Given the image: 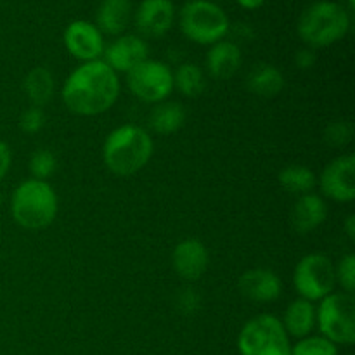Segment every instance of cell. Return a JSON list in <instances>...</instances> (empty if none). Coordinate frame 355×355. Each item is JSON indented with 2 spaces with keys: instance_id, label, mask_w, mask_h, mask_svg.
<instances>
[{
  "instance_id": "cell-1",
  "label": "cell",
  "mask_w": 355,
  "mask_h": 355,
  "mask_svg": "<svg viewBox=\"0 0 355 355\" xmlns=\"http://www.w3.org/2000/svg\"><path fill=\"white\" fill-rule=\"evenodd\" d=\"M120 78L103 59L82 62L62 85L64 106L78 116H97L114 106L120 96Z\"/></svg>"
},
{
  "instance_id": "cell-2",
  "label": "cell",
  "mask_w": 355,
  "mask_h": 355,
  "mask_svg": "<svg viewBox=\"0 0 355 355\" xmlns=\"http://www.w3.org/2000/svg\"><path fill=\"white\" fill-rule=\"evenodd\" d=\"M155 153V142L148 130L137 125H121L106 137L103 146L104 165L120 177L141 172Z\"/></svg>"
},
{
  "instance_id": "cell-3",
  "label": "cell",
  "mask_w": 355,
  "mask_h": 355,
  "mask_svg": "<svg viewBox=\"0 0 355 355\" xmlns=\"http://www.w3.org/2000/svg\"><path fill=\"white\" fill-rule=\"evenodd\" d=\"M349 30V10L333 0H318L305 7L297 24L298 37L311 49L329 47L342 40Z\"/></svg>"
},
{
  "instance_id": "cell-4",
  "label": "cell",
  "mask_w": 355,
  "mask_h": 355,
  "mask_svg": "<svg viewBox=\"0 0 355 355\" xmlns=\"http://www.w3.org/2000/svg\"><path fill=\"white\" fill-rule=\"evenodd\" d=\"M58 194L47 180H24L10 198L12 218L17 225L30 231L49 227L58 215Z\"/></svg>"
},
{
  "instance_id": "cell-5",
  "label": "cell",
  "mask_w": 355,
  "mask_h": 355,
  "mask_svg": "<svg viewBox=\"0 0 355 355\" xmlns=\"http://www.w3.org/2000/svg\"><path fill=\"white\" fill-rule=\"evenodd\" d=\"M180 31L187 40L200 45H214L229 33V17L214 0H187L179 14Z\"/></svg>"
},
{
  "instance_id": "cell-6",
  "label": "cell",
  "mask_w": 355,
  "mask_h": 355,
  "mask_svg": "<svg viewBox=\"0 0 355 355\" xmlns=\"http://www.w3.org/2000/svg\"><path fill=\"white\" fill-rule=\"evenodd\" d=\"M238 350L241 355H291L290 335L276 315H255L239 331Z\"/></svg>"
},
{
  "instance_id": "cell-7",
  "label": "cell",
  "mask_w": 355,
  "mask_h": 355,
  "mask_svg": "<svg viewBox=\"0 0 355 355\" xmlns=\"http://www.w3.org/2000/svg\"><path fill=\"white\" fill-rule=\"evenodd\" d=\"M315 326L324 338L335 345H352L355 342V300L345 291H333L319 300L315 307Z\"/></svg>"
},
{
  "instance_id": "cell-8",
  "label": "cell",
  "mask_w": 355,
  "mask_h": 355,
  "mask_svg": "<svg viewBox=\"0 0 355 355\" xmlns=\"http://www.w3.org/2000/svg\"><path fill=\"white\" fill-rule=\"evenodd\" d=\"M293 286L300 298L312 304L328 297L336 286L333 260L322 253L305 255L293 270Z\"/></svg>"
},
{
  "instance_id": "cell-9",
  "label": "cell",
  "mask_w": 355,
  "mask_h": 355,
  "mask_svg": "<svg viewBox=\"0 0 355 355\" xmlns=\"http://www.w3.org/2000/svg\"><path fill=\"white\" fill-rule=\"evenodd\" d=\"M127 85L137 99L158 104L173 92V71L168 64L155 59H146L127 73Z\"/></svg>"
},
{
  "instance_id": "cell-10",
  "label": "cell",
  "mask_w": 355,
  "mask_h": 355,
  "mask_svg": "<svg viewBox=\"0 0 355 355\" xmlns=\"http://www.w3.org/2000/svg\"><path fill=\"white\" fill-rule=\"evenodd\" d=\"M322 194L336 203L355 200V156L342 155L329 162L319 177Z\"/></svg>"
},
{
  "instance_id": "cell-11",
  "label": "cell",
  "mask_w": 355,
  "mask_h": 355,
  "mask_svg": "<svg viewBox=\"0 0 355 355\" xmlns=\"http://www.w3.org/2000/svg\"><path fill=\"white\" fill-rule=\"evenodd\" d=\"M64 47L82 62L97 61L104 54V35L89 21H73L64 30Z\"/></svg>"
},
{
  "instance_id": "cell-12",
  "label": "cell",
  "mask_w": 355,
  "mask_h": 355,
  "mask_svg": "<svg viewBox=\"0 0 355 355\" xmlns=\"http://www.w3.org/2000/svg\"><path fill=\"white\" fill-rule=\"evenodd\" d=\"M103 61L116 73H128L149 59V47L137 35H121L113 44L104 47Z\"/></svg>"
},
{
  "instance_id": "cell-13",
  "label": "cell",
  "mask_w": 355,
  "mask_h": 355,
  "mask_svg": "<svg viewBox=\"0 0 355 355\" xmlns=\"http://www.w3.org/2000/svg\"><path fill=\"white\" fill-rule=\"evenodd\" d=\"M175 21L172 0H142L135 10V26L144 37L159 38L168 33Z\"/></svg>"
},
{
  "instance_id": "cell-14",
  "label": "cell",
  "mask_w": 355,
  "mask_h": 355,
  "mask_svg": "<svg viewBox=\"0 0 355 355\" xmlns=\"http://www.w3.org/2000/svg\"><path fill=\"white\" fill-rule=\"evenodd\" d=\"M210 255L200 239H184L173 248L172 266L186 281H198L208 269Z\"/></svg>"
},
{
  "instance_id": "cell-15",
  "label": "cell",
  "mask_w": 355,
  "mask_h": 355,
  "mask_svg": "<svg viewBox=\"0 0 355 355\" xmlns=\"http://www.w3.org/2000/svg\"><path fill=\"white\" fill-rule=\"evenodd\" d=\"M239 291L243 297L255 304H270L276 302L283 293V283L279 276L269 269L246 270L239 277Z\"/></svg>"
},
{
  "instance_id": "cell-16",
  "label": "cell",
  "mask_w": 355,
  "mask_h": 355,
  "mask_svg": "<svg viewBox=\"0 0 355 355\" xmlns=\"http://www.w3.org/2000/svg\"><path fill=\"white\" fill-rule=\"evenodd\" d=\"M328 217V207L326 201L319 194L309 193L298 196L291 208L290 220L298 234H309L324 224Z\"/></svg>"
},
{
  "instance_id": "cell-17",
  "label": "cell",
  "mask_w": 355,
  "mask_h": 355,
  "mask_svg": "<svg viewBox=\"0 0 355 355\" xmlns=\"http://www.w3.org/2000/svg\"><path fill=\"white\" fill-rule=\"evenodd\" d=\"M243 54L238 44L231 40H220L210 45L207 54V69L211 78L229 80L241 68Z\"/></svg>"
},
{
  "instance_id": "cell-18",
  "label": "cell",
  "mask_w": 355,
  "mask_h": 355,
  "mask_svg": "<svg viewBox=\"0 0 355 355\" xmlns=\"http://www.w3.org/2000/svg\"><path fill=\"white\" fill-rule=\"evenodd\" d=\"M96 19V26L99 28L101 33L116 37L123 33L130 23L132 2L130 0H103L97 9Z\"/></svg>"
},
{
  "instance_id": "cell-19",
  "label": "cell",
  "mask_w": 355,
  "mask_h": 355,
  "mask_svg": "<svg viewBox=\"0 0 355 355\" xmlns=\"http://www.w3.org/2000/svg\"><path fill=\"white\" fill-rule=\"evenodd\" d=\"M281 322L290 336L298 340L305 338L312 335L315 328V305L304 298H297L286 307Z\"/></svg>"
},
{
  "instance_id": "cell-20",
  "label": "cell",
  "mask_w": 355,
  "mask_h": 355,
  "mask_svg": "<svg viewBox=\"0 0 355 355\" xmlns=\"http://www.w3.org/2000/svg\"><path fill=\"white\" fill-rule=\"evenodd\" d=\"M186 123V110L175 101H163L155 104L149 113V127L158 135H172Z\"/></svg>"
},
{
  "instance_id": "cell-21",
  "label": "cell",
  "mask_w": 355,
  "mask_h": 355,
  "mask_svg": "<svg viewBox=\"0 0 355 355\" xmlns=\"http://www.w3.org/2000/svg\"><path fill=\"white\" fill-rule=\"evenodd\" d=\"M246 85H248L250 92H253L255 96L270 99V97H276L277 94L283 92L286 82H284L283 73L276 66L260 64L252 69Z\"/></svg>"
},
{
  "instance_id": "cell-22",
  "label": "cell",
  "mask_w": 355,
  "mask_h": 355,
  "mask_svg": "<svg viewBox=\"0 0 355 355\" xmlns=\"http://www.w3.org/2000/svg\"><path fill=\"white\" fill-rule=\"evenodd\" d=\"M23 87L31 104L42 107L54 96V75L47 68H44V66H38V68H33L28 73L23 82Z\"/></svg>"
},
{
  "instance_id": "cell-23",
  "label": "cell",
  "mask_w": 355,
  "mask_h": 355,
  "mask_svg": "<svg viewBox=\"0 0 355 355\" xmlns=\"http://www.w3.org/2000/svg\"><path fill=\"white\" fill-rule=\"evenodd\" d=\"M279 186L283 187L286 193L297 194V196H302V194L312 193V189L318 184V177L312 172L309 166L302 165H291L286 166L279 172Z\"/></svg>"
},
{
  "instance_id": "cell-24",
  "label": "cell",
  "mask_w": 355,
  "mask_h": 355,
  "mask_svg": "<svg viewBox=\"0 0 355 355\" xmlns=\"http://www.w3.org/2000/svg\"><path fill=\"white\" fill-rule=\"evenodd\" d=\"M205 85L207 83H205L203 69L198 64H194V62H184L173 73V87H177V90L182 96L191 97V99L201 96Z\"/></svg>"
},
{
  "instance_id": "cell-25",
  "label": "cell",
  "mask_w": 355,
  "mask_h": 355,
  "mask_svg": "<svg viewBox=\"0 0 355 355\" xmlns=\"http://www.w3.org/2000/svg\"><path fill=\"white\" fill-rule=\"evenodd\" d=\"M291 355H338V345L322 335H309L291 347Z\"/></svg>"
},
{
  "instance_id": "cell-26",
  "label": "cell",
  "mask_w": 355,
  "mask_h": 355,
  "mask_svg": "<svg viewBox=\"0 0 355 355\" xmlns=\"http://www.w3.org/2000/svg\"><path fill=\"white\" fill-rule=\"evenodd\" d=\"M55 168H58V159H55L54 153L49 149H38L31 155L30 158V173L31 179L37 180H47L49 177L54 175Z\"/></svg>"
},
{
  "instance_id": "cell-27",
  "label": "cell",
  "mask_w": 355,
  "mask_h": 355,
  "mask_svg": "<svg viewBox=\"0 0 355 355\" xmlns=\"http://www.w3.org/2000/svg\"><path fill=\"white\" fill-rule=\"evenodd\" d=\"M354 128L349 121H333L324 130V141L333 148H345L352 141Z\"/></svg>"
},
{
  "instance_id": "cell-28",
  "label": "cell",
  "mask_w": 355,
  "mask_h": 355,
  "mask_svg": "<svg viewBox=\"0 0 355 355\" xmlns=\"http://www.w3.org/2000/svg\"><path fill=\"white\" fill-rule=\"evenodd\" d=\"M335 276H336V284L343 288L345 293L354 295L355 290V255H345L338 262V266H335Z\"/></svg>"
},
{
  "instance_id": "cell-29",
  "label": "cell",
  "mask_w": 355,
  "mask_h": 355,
  "mask_svg": "<svg viewBox=\"0 0 355 355\" xmlns=\"http://www.w3.org/2000/svg\"><path fill=\"white\" fill-rule=\"evenodd\" d=\"M45 125V114L42 107L30 106L19 118V128L24 134H37L44 128Z\"/></svg>"
},
{
  "instance_id": "cell-30",
  "label": "cell",
  "mask_w": 355,
  "mask_h": 355,
  "mask_svg": "<svg viewBox=\"0 0 355 355\" xmlns=\"http://www.w3.org/2000/svg\"><path fill=\"white\" fill-rule=\"evenodd\" d=\"M177 307H179V311L184 312V314H194V312L200 309V295L194 290H191V288H186V290L179 295V298H177Z\"/></svg>"
},
{
  "instance_id": "cell-31",
  "label": "cell",
  "mask_w": 355,
  "mask_h": 355,
  "mask_svg": "<svg viewBox=\"0 0 355 355\" xmlns=\"http://www.w3.org/2000/svg\"><path fill=\"white\" fill-rule=\"evenodd\" d=\"M10 163H12V153L7 142L0 141V182L6 179V175L10 170Z\"/></svg>"
},
{
  "instance_id": "cell-32",
  "label": "cell",
  "mask_w": 355,
  "mask_h": 355,
  "mask_svg": "<svg viewBox=\"0 0 355 355\" xmlns=\"http://www.w3.org/2000/svg\"><path fill=\"white\" fill-rule=\"evenodd\" d=\"M295 64L300 69H311L315 64L314 49H302L295 54Z\"/></svg>"
},
{
  "instance_id": "cell-33",
  "label": "cell",
  "mask_w": 355,
  "mask_h": 355,
  "mask_svg": "<svg viewBox=\"0 0 355 355\" xmlns=\"http://www.w3.org/2000/svg\"><path fill=\"white\" fill-rule=\"evenodd\" d=\"M343 229H345L347 236H349L350 239H355V215L350 214L349 217L345 218V224H343Z\"/></svg>"
},
{
  "instance_id": "cell-34",
  "label": "cell",
  "mask_w": 355,
  "mask_h": 355,
  "mask_svg": "<svg viewBox=\"0 0 355 355\" xmlns=\"http://www.w3.org/2000/svg\"><path fill=\"white\" fill-rule=\"evenodd\" d=\"M238 3L243 7V9L255 10V9H260V7L266 3V0H238Z\"/></svg>"
},
{
  "instance_id": "cell-35",
  "label": "cell",
  "mask_w": 355,
  "mask_h": 355,
  "mask_svg": "<svg viewBox=\"0 0 355 355\" xmlns=\"http://www.w3.org/2000/svg\"><path fill=\"white\" fill-rule=\"evenodd\" d=\"M349 7H350V9H354V7H355V0H349Z\"/></svg>"
},
{
  "instance_id": "cell-36",
  "label": "cell",
  "mask_w": 355,
  "mask_h": 355,
  "mask_svg": "<svg viewBox=\"0 0 355 355\" xmlns=\"http://www.w3.org/2000/svg\"><path fill=\"white\" fill-rule=\"evenodd\" d=\"M0 207H2V193H0Z\"/></svg>"
}]
</instances>
